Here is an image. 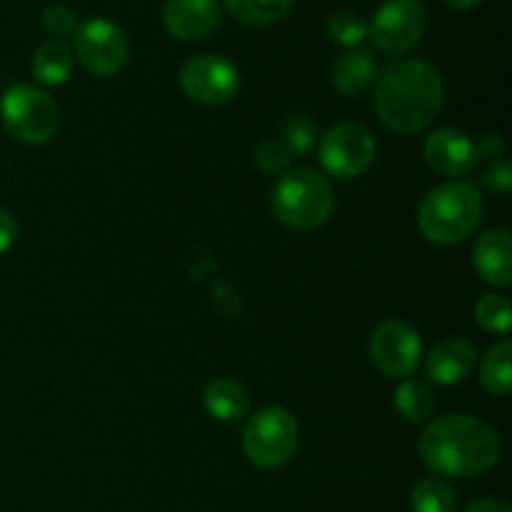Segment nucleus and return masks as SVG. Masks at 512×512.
I'll use <instances>...</instances> for the list:
<instances>
[{
	"label": "nucleus",
	"instance_id": "nucleus-1",
	"mask_svg": "<svg viewBox=\"0 0 512 512\" xmlns=\"http://www.w3.org/2000/svg\"><path fill=\"white\" fill-rule=\"evenodd\" d=\"M445 105V80L435 65L400 58L383 70L375 85V110L385 128L413 135L428 128Z\"/></svg>",
	"mask_w": 512,
	"mask_h": 512
},
{
	"label": "nucleus",
	"instance_id": "nucleus-2",
	"mask_svg": "<svg viewBox=\"0 0 512 512\" xmlns=\"http://www.w3.org/2000/svg\"><path fill=\"white\" fill-rule=\"evenodd\" d=\"M420 458L433 473L448 478H473L500 460L498 433L473 415H445L420 435Z\"/></svg>",
	"mask_w": 512,
	"mask_h": 512
},
{
	"label": "nucleus",
	"instance_id": "nucleus-3",
	"mask_svg": "<svg viewBox=\"0 0 512 512\" xmlns=\"http://www.w3.org/2000/svg\"><path fill=\"white\" fill-rule=\"evenodd\" d=\"M483 218V198L473 183L453 180L430 190L418 210L420 233L435 245L463 243Z\"/></svg>",
	"mask_w": 512,
	"mask_h": 512
},
{
	"label": "nucleus",
	"instance_id": "nucleus-4",
	"mask_svg": "<svg viewBox=\"0 0 512 512\" xmlns=\"http://www.w3.org/2000/svg\"><path fill=\"white\" fill-rule=\"evenodd\" d=\"M273 215L293 230H315L328 223L335 210V193L328 178L315 170H288L270 195Z\"/></svg>",
	"mask_w": 512,
	"mask_h": 512
},
{
	"label": "nucleus",
	"instance_id": "nucleus-5",
	"mask_svg": "<svg viewBox=\"0 0 512 512\" xmlns=\"http://www.w3.org/2000/svg\"><path fill=\"white\" fill-rule=\"evenodd\" d=\"M0 115L15 140L28 145H43L55 138L60 125V110L45 90L33 85H13L0 98Z\"/></svg>",
	"mask_w": 512,
	"mask_h": 512
},
{
	"label": "nucleus",
	"instance_id": "nucleus-6",
	"mask_svg": "<svg viewBox=\"0 0 512 512\" xmlns=\"http://www.w3.org/2000/svg\"><path fill=\"white\" fill-rule=\"evenodd\" d=\"M298 420L285 408H265L250 418L243 430V450L253 465L275 470L298 450Z\"/></svg>",
	"mask_w": 512,
	"mask_h": 512
},
{
	"label": "nucleus",
	"instance_id": "nucleus-7",
	"mask_svg": "<svg viewBox=\"0 0 512 512\" xmlns=\"http://www.w3.org/2000/svg\"><path fill=\"white\" fill-rule=\"evenodd\" d=\"M75 55L88 73L110 78L128 65L130 40L118 23L108 18H90L75 28Z\"/></svg>",
	"mask_w": 512,
	"mask_h": 512
},
{
	"label": "nucleus",
	"instance_id": "nucleus-8",
	"mask_svg": "<svg viewBox=\"0 0 512 512\" xmlns=\"http://www.w3.org/2000/svg\"><path fill=\"white\" fill-rule=\"evenodd\" d=\"M428 13L420 0H388L368 23V38L388 55H405L423 40Z\"/></svg>",
	"mask_w": 512,
	"mask_h": 512
},
{
	"label": "nucleus",
	"instance_id": "nucleus-9",
	"mask_svg": "<svg viewBox=\"0 0 512 512\" xmlns=\"http://www.w3.org/2000/svg\"><path fill=\"white\" fill-rule=\"evenodd\" d=\"M373 133L360 123H340L320 140V163L335 178H358L375 160Z\"/></svg>",
	"mask_w": 512,
	"mask_h": 512
},
{
	"label": "nucleus",
	"instance_id": "nucleus-10",
	"mask_svg": "<svg viewBox=\"0 0 512 512\" xmlns=\"http://www.w3.org/2000/svg\"><path fill=\"white\" fill-rule=\"evenodd\" d=\"M370 360L385 378L408 380L423 358V340L413 325L388 320L378 325L370 338Z\"/></svg>",
	"mask_w": 512,
	"mask_h": 512
},
{
	"label": "nucleus",
	"instance_id": "nucleus-11",
	"mask_svg": "<svg viewBox=\"0 0 512 512\" xmlns=\"http://www.w3.org/2000/svg\"><path fill=\"white\" fill-rule=\"evenodd\" d=\"M180 88L193 103L225 105L238 95L240 73L220 55H195L180 70Z\"/></svg>",
	"mask_w": 512,
	"mask_h": 512
},
{
	"label": "nucleus",
	"instance_id": "nucleus-12",
	"mask_svg": "<svg viewBox=\"0 0 512 512\" xmlns=\"http://www.w3.org/2000/svg\"><path fill=\"white\" fill-rule=\"evenodd\" d=\"M425 163L435 170V173L445 175V178H465L473 173L480 163L478 145L468 138L465 133L453 128L435 130L423 145Z\"/></svg>",
	"mask_w": 512,
	"mask_h": 512
},
{
	"label": "nucleus",
	"instance_id": "nucleus-13",
	"mask_svg": "<svg viewBox=\"0 0 512 512\" xmlns=\"http://www.w3.org/2000/svg\"><path fill=\"white\" fill-rule=\"evenodd\" d=\"M163 25L173 38L185 43L208 38L220 25L218 0H165Z\"/></svg>",
	"mask_w": 512,
	"mask_h": 512
},
{
	"label": "nucleus",
	"instance_id": "nucleus-14",
	"mask_svg": "<svg viewBox=\"0 0 512 512\" xmlns=\"http://www.w3.org/2000/svg\"><path fill=\"white\" fill-rule=\"evenodd\" d=\"M478 363L475 345L465 338H445L430 350L428 363H425V375L435 385H460Z\"/></svg>",
	"mask_w": 512,
	"mask_h": 512
},
{
	"label": "nucleus",
	"instance_id": "nucleus-15",
	"mask_svg": "<svg viewBox=\"0 0 512 512\" xmlns=\"http://www.w3.org/2000/svg\"><path fill=\"white\" fill-rule=\"evenodd\" d=\"M473 265L480 278L493 288H510L512 263H510V233L503 228L488 230L478 238L473 248Z\"/></svg>",
	"mask_w": 512,
	"mask_h": 512
},
{
	"label": "nucleus",
	"instance_id": "nucleus-16",
	"mask_svg": "<svg viewBox=\"0 0 512 512\" xmlns=\"http://www.w3.org/2000/svg\"><path fill=\"white\" fill-rule=\"evenodd\" d=\"M330 80L343 95H363L378 80V60L365 48L345 50L330 68Z\"/></svg>",
	"mask_w": 512,
	"mask_h": 512
},
{
	"label": "nucleus",
	"instance_id": "nucleus-17",
	"mask_svg": "<svg viewBox=\"0 0 512 512\" xmlns=\"http://www.w3.org/2000/svg\"><path fill=\"white\" fill-rule=\"evenodd\" d=\"M203 403H205V410H208L215 420H220V423H233V420H240L250 408L248 390L233 378L213 380V383L205 388Z\"/></svg>",
	"mask_w": 512,
	"mask_h": 512
},
{
	"label": "nucleus",
	"instance_id": "nucleus-18",
	"mask_svg": "<svg viewBox=\"0 0 512 512\" xmlns=\"http://www.w3.org/2000/svg\"><path fill=\"white\" fill-rule=\"evenodd\" d=\"M33 78L43 85H63L73 73V48L65 40H48L40 45L30 60Z\"/></svg>",
	"mask_w": 512,
	"mask_h": 512
},
{
	"label": "nucleus",
	"instance_id": "nucleus-19",
	"mask_svg": "<svg viewBox=\"0 0 512 512\" xmlns=\"http://www.w3.org/2000/svg\"><path fill=\"white\" fill-rule=\"evenodd\" d=\"M295 0H225V8L238 23L265 28L280 23L293 10Z\"/></svg>",
	"mask_w": 512,
	"mask_h": 512
},
{
	"label": "nucleus",
	"instance_id": "nucleus-20",
	"mask_svg": "<svg viewBox=\"0 0 512 512\" xmlns=\"http://www.w3.org/2000/svg\"><path fill=\"white\" fill-rule=\"evenodd\" d=\"M480 380L490 395L505 398L512 388V345L510 340L493 345L480 365Z\"/></svg>",
	"mask_w": 512,
	"mask_h": 512
},
{
	"label": "nucleus",
	"instance_id": "nucleus-21",
	"mask_svg": "<svg viewBox=\"0 0 512 512\" xmlns=\"http://www.w3.org/2000/svg\"><path fill=\"white\" fill-rule=\"evenodd\" d=\"M395 408L408 423H425L433 415L435 398L428 385L418 380H403V385L395 390Z\"/></svg>",
	"mask_w": 512,
	"mask_h": 512
},
{
	"label": "nucleus",
	"instance_id": "nucleus-22",
	"mask_svg": "<svg viewBox=\"0 0 512 512\" xmlns=\"http://www.w3.org/2000/svg\"><path fill=\"white\" fill-rule=\"evenodd\" d=\"M413 512H455V493L445 480L425 478L410 495Z\"/></svg>",
	"mask_w": 512,
	"mask_h": 512
},
{
	"label": "nucleus",
	"instance_id": "nucleus-23",
	"mask_svg": "<svg viewBox=\"0 0 512 512\" xmlns=\"http://www.w3.org/2000/svg\"><path fill=\"white\" fill-rule=\"evenodd\" d=\"M325 33L333 43L343 45V48H360V43L368 38V23L353 10H338L328 18Z\"/></svg>",
	"mask_w": 512,
	"mask_h": 512
},
{
	"label": "nucleus",
	"instance_id": "nucleus-24",
	"mask_svg": "<svg viewBox=\"0 0 512 512\" xmlns=\"http://www.w3.org/2000/svg\"><path fill=\"white\" fill-rule=\"evenodd\" d=\"M475 320L488 333L505 335L512 325V308L510 300L503 295H483L475 303Z\"/></svg>",
	"mask_w": 512,
	"mask_h": 512
},
{
	"label": "nucleus",
	"instance_id": "nucleus-25",
	"mask_svg": "<svg viewBox=\"0 0 512 512\" xmlns=\"http://www.w3.org/2000/svg\"><path fill=\"white\" fill-rule=\"evenodd\" d=\"M280 143L290 150V155H298V158L308 155L315 143L313 120L303 113L288 115L283 123V140H280Z\"/></svg>",
	"mask_w": 512,
	"mask_h": 512
},
{
	"label": "nucleus",
	"instance_id": "nucleus-26",
	"mask_svg": "<svg viewBox=\"0 0 512 512\" xmlns=\"http://www.w3.org/2000/svg\"><path fill=\"white\" fill-rule=\"evenodd\" d=\"M290 160H293V155H290V150L280 140H263L258 145V150H255V163H258V168L265 175H273V178H283L288 173Z\"/></svg>",
	"mask_w": 512,
	"mask_h": 512
},
{
	"label": "nucleus",
	"instance_id": "nucleus-27",
	"mask_svg": "<svg viewBox=\"0 0 512 512\" xmlns=\"http://www.w3.org/2000/svg\"><path fill=\"white\" fill-rule=\"evenodd\" d=\"M43 25L50 35H55L58 40H63L65 35L75 33L78 28V20H75V13L68 8V5H48L43 13Z\"/></svg>",
	"mask_w": 512,
	"mask_h": 512
},
{
	"label": "nucleus",
	"instance_id": "nucleus-28",
	"mask_svg": "<svg viewBox=\"0 0 512 512\" xmlns=\"http://www.w3.org/2000/svg\"><path fill=\"white\" fill-rule=\"evenodd\" d=\"M483 185H488L495 193L505 195L512 188V168L508 158H498L483 175Z\"/></svg>",
	"mask_w": 512,
	"mask_h": 512
},
{
	"label": "nucleus",
	"instance_id": "nucleus-29",
	"mask_svg": "<svg viewBox=\"0 0 512 512\" xmlns=\"http://www.w3.org/2000/svg\"><path fill=\"white\" fill-rule=\"evenodd\" d=\"M18 238V220L13 218V213L0 208V255L10 248Z\"/></svg>",
	"mask_w": 512,
	"mask_h": 512
},
{
	"label": "nucleus",
	"instance_id": "nucleus-30",
	"mask_svg": "<svg viewBox=\"0 0 512 512\" xmlns=\"http://www.w3.org/2000/svg\"><path fill=\"white\" fill-rule=\"evenodd\" d=\"M463 512H512V510L508 503H503V500L483 498V500H475V503H470Z\"/></svg>",
	"mask_w": 512,
	"mask_h": 512
},
{
	"label": "nucleus",
	"instance_id": "nucleus-31",
	"mask_svg": "<svg viewBox=\"0 0 512 512\" xmlns=\"http://www.w3.org/2000/svg\"><path fill=\"white\" fill-rule=\"evenodd\" d=\"M480 3H483V0H445V5H448V8L460 10V13H465V10L478 8Z\"/></svg>",
	"mask_w": 512,
	"mask_h": 512
}]
</instances>
